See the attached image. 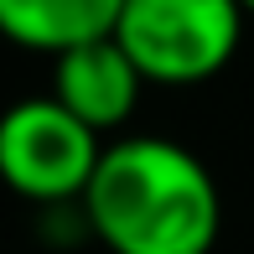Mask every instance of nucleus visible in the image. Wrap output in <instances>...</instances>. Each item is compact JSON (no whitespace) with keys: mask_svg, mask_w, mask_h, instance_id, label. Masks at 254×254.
Segmentation results:
<instances>
[{"mask_svg":"<svg viewBox=\"0 0 254 254\" xmlns=\"http://www.w3.org/2000/svg\"><path fill=\"white\" fill-rule=\"evenodd\" d=\"M104 145L109 140L52 94H26L0 109V182L21 202L78 207L104 161Z\"/></svg>","mask_w":254,"mask_h":254,"instance_id":"obj_3","label":"nucleus"},{"mask_svg":"<svg viewBox=\"0 0 254 254\" xmlns=\"http://www.w3.org/2000/svg\"><path fill=\"white\" fill-rule=\"evenodd\" d=\"M145 73L135 67V57L120 47L114 37L67 47L63 57H52V99H63L88 130H99L104 140H120L125 125L135 120L145 94Z\"/></svg>","mask_w":254,"mask_h":254,"instance_id":"obj_4","label":"nucleus"},{"mask_svg":"<svg viewBox=\"0 0 254 254\" xmlns=\"http://www.w3.org/2000/svg\"><path fill=\"white\" fill-rule=\"evenodd\" d=\"M83 228L109 254H213L223 192L197 151L171 135H120L78 202Z\"/></svg>","mask_w":254,"mask_h":254,"instance_id":"obj_1","label":"nucleus"},{"mask_svg":"<svg viewBox=\"0 0 254 254\" xmlns=\"http://www.w3.org/2000/svg\"><path fill=\"white\" fill-rule=\"evenodd\" d=\"M239 5H244V10H249V21H254V0H239Z\"/></svg>","mask_w":254,"mask_h":254,"instance_id":"obj_6","label":"nucleus"},{"mask_svg":"<svg viewBox=\"0 0 254 254\" xmlns=\"http://www.w3.org/2000/svg\"><path fill=\"white\" fill-rule=\"evenodd\" d=\"M244 26L249 10L239 0H125L114 42L135 57L145 83L192 88L239 57Z\"/></svg>","mask_w":254,"mask_h":254,"instance_id":"obj_2","label":"nucleus"},{"mask_svg":"<svg viewBox=\"0 0 254 254\" xmlns=\"http://www.w3.org/2000/svg\"><path fill=\"white\" fill-rule=\"evenodd\" d=\"M125 0H0V37L21 52L63 57L67 47L114 37Z\"/></svg>","mask_w":254,"mask_h":254,"instance_id":"obj_5","label":"nucleus"}]
</instances>
